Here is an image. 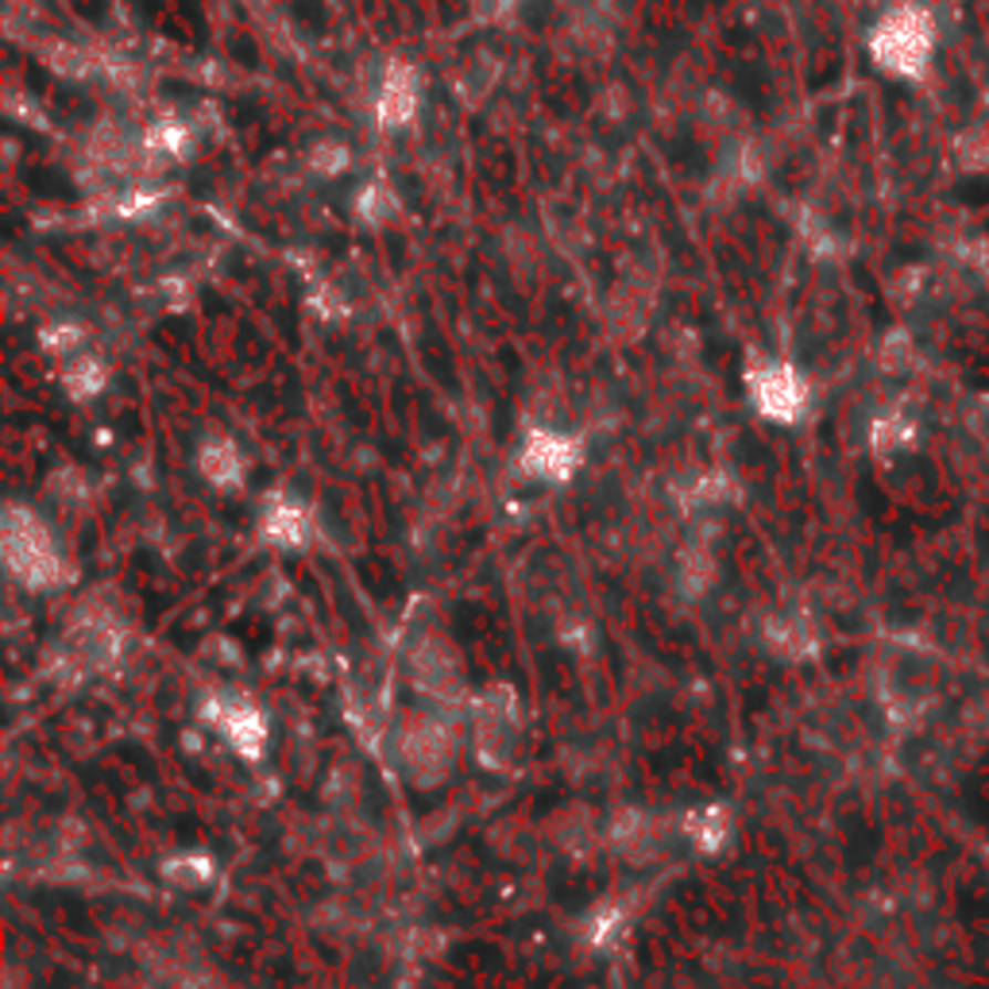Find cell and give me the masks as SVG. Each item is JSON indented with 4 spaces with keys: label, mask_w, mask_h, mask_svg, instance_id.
Returning <instances> with one entry per match:
<instances>
[{
    "label": "cell",
    "mask_w": 989,
    "mask_h": 989,
    "mask_svg": "<svg viewBox=\"0 0 989 989\" xmlns=\"http://www.w3.org/2000/svg\"><path fill=\"white\" fill-rule=\"evenodd\" d=\"M939 31L936 20L924 4H897L874 23L870 31V54H874L877 70L893 77H924L936 59Z\"/></svg>",
    "instance_id": "cell-1"
},
{
    "label": "cell",
    "mask_w": 989,
    "mask_h": 989,
    "mask_svg": "<svg viewBox=\"0 0 989 989\" xmlns=\"http://www.w3.org/2000/svg\"><path fill=\"white\" fill-rule=\"evenodd\" d=\"M4 561L12 576L28 587H51L66 576L46 525L23 507L4 510Z\"/></svg>",
    "instance_id": "cell-2"
},
{
    "label": "cell",
    "mask_w": 989,
    "mask_h": 989,
    "mask_svg": "<svg viewBox=\"0 0 989 989\" xmlns=\"http://www.w3.org/2000/svg\"><path fill=\"white\" fill-rule=\"evenodd\" d=\"M398 766L418 784H434L449 773L452 766V735L445 731L441 719L414 716L398 731Z\"/></svg>",
    "instance_id": "cell-3"
},
{
    "label": "cell",
    "mask_w": 989,
    "mask_h": 989,
    "mask_svg": "<svg viewBox=\"0 0 989 989\" xmlns=\"http://www.w3.org/2000/svg\"><path fill=\"white\" fill-rule=\"evenodd\" d=\"M746 387H750L758 414H766L769 421H797L808 410V383L800 379L797 367L781 364V360L753 364Z\"/></svg>",
    "instance_id": "cell-4"
},
{
    "label": "cell",
    "mask_w": 989,
    "mask_h": 989,
    "mask_svg": "<svg viewBox=\"0 0 989 989\" xmlns=\"http://www.w3.org/2000/svg\"><path fill=\"white\" fill-rule=\"evenodd\" d=\"M518 746V704L510 688H488L476 704V750L483 766H507Z\"/></svg>",
    "instance_id": "cell-5"
},
{
    "label": "cell",
    "mask_w": 989,
    "mask_h": 989,
    "mask_svg": "<svg viewBox=\"0 0 989 989\" xmlns=\"http://www.w3.org/2000/svg\"><path fill=\"white\" fill-rule=\"evenodd\" d=\"M584 465V449L576 437H564L556 429H530L522 445V468L538 480L564 483L580 472Z\"/></svg>",
    "instance_id": "cell-6"
},
{
    "label": "cell",
    "mask_w": 989,
    "mask_h": 989,
    "mask_svg": "<svg viewBox=\"0 0 989 989\" xmlns=\"http://www.w3.org/2000/svg\"><path fill=\"white\" fill-rule=\"evenodd\" d=\"M410 669H414V685L429 696V700L452 704L465 693V673H460V662L441 638H426L418 649L410 654Z\"/></svg>",
    "instance_id": "cell-7"
},
{
    "label": "cell",
    "mask_w": 989,
    "mask_h": 989,
    "mask_svg": "<svg viewBox=\"0 0 989 989\" xmlns=\"http://www.w3.org/2000/svg\"><path fill=\"white\" fill-rule=\"evenodd\" d=\"M421 105V82L410 62H391L383 70L379 93H375V121L383 132H398L418 116Z\"/></svg>",
    "instance_id": "cell-8"
},
{
    "label": "cell",
    "mask_w": 989,
    "mask_h": 989,
    "mask_svg": "<svg viewBox=\"0 0 989 989\" xmlns=\"http://www.w3.org/2000/svg\"><path fill=\"white\" fill-rule=\"evenodd\" d=\"M209 716H214V723L221 727L225 739L237 746L248 761H259V753L267 746V723L248 700H229L225 696V700L209 704Z\"/></svg>",
    "instance_id": "cell-9"
},
{
    "label": "cell",
    "mask_w": 989,
    "mask_h": 989,
    "mask_svg": "<svg viewBox=\"0 0 989 989\" xmlns=\"http://www.w3.org/2000/svg\"><path fill=\"white\" fill-rule=\"evenodd\" d=\"M66 649L74 654L77 669H105V665L116 662V654H121V631H116V623H108L105 615L85 618V623H77L74 631H70Z\"/></svg>",
    "instance_id": "cell-10"
},
{
    "label": "cell",
    "mask_w": 989,
    "mask_h": 989,
    "mask_svg": "<svg viewBox=\"0 0 989 989\" xmlns=\"http://www.w3.org/2000/svg\"><path fill=\"white\" fill-rule=\"evenodd\" d=\"M263 538L274 541V545H305L313 538V518L305 507L298 502H271L263 514Z\"/></svg>",
    "instance_id": "cell-11"
},
{
    "label": "cell",
    "mask_w": 989,
    "mask_h": 989,
    "mask_svg": "<svg viewBox=\"0 0 989 989\" xmlns=\"http://www.w3.org/2000/svg\"><path fill=\"white\" fill-rule=\"evenodd\" d=\"M240 472H244V457H240V449L232 441H225V437H209V441L201 445V476H206L209 483H217V488H237Z\"/></svg>",
    "instance_id": "cell-12"
},
{
    "label": "cell",
    "mask_w": 989,
    "mask_h": 989,
    "mask_svg": "<svg viewBox=\"0 0 989 989\" xmlns=\"http://www.w3.org/2000/svg\"><path fill=\"white\" fill-rule=\"evenodd\" d=\"M615 843L626 858L646 862V858H654L657 846H662V831H657L654 815H623V820L615 823Z\"/></svg>",
    "instance_id": "cell-13"
},
{
    "label": "cell",
    "mask_w": 989,
    "mask_h": 989,
    "mask_svg": "<svg viewBox=\"0 0 989 989\" xmlns=\"http://www.w3.org/2000/svg\"><path fill=\"white\" fill-rule=\"evenodd\" d=\"M685 835L693 839V846L700 854H716L719 846L727 843V831H731V823H727V812L723 808H696V812L685 815Z\"/></svg>",
    "instance_id": "cell-14"
},
{
    "label": "cell",
    "mask_w": 989,
    "mask_h": 989,
    "mask_svg": "<svg viewBox=\"0 0 989 989\" xmlns=\"http://www.w3.org/2000/svg\"><path fill=\"white\" fill-rule=\"evenodd\" d=\"M62 387L74 398H93L105 387V364L93 352H77L62 364Z\"/></svg>",
    "instance_id": "cell-15"
},
{
    "label": "cell",
    "mask_w": 989,
    "mask_h": 989,
    "mask_svg": "<svg viewBox=\"0 0 989 989\" xmlns=\"http://www.w3.org/2000/svg\"><path fill=\"white\" fill-rule=\"evenodd\" d=\"M618 931H623V908H618V905H607V908H600V913H595L592 920H587L584 939H587V947L603 951V947H615Z\"/></svg>",
    "instance_id": "cell-16"
},
{
    "label": "cell",
    "mask_w": 989,
    "mask_h": 989,
    "mask_svg": "<svg viewBox=\"0 0 989 989\" xmlns=\"http://www.w3.org/2000/svg\"><path fill=\"white\" fill-rule=\"evenodd\" d=\"M356 209H360L364 221H387V217L398 209V201H395V194H391L387 183H367L364 190H360V198H356Z\"/></svg>",
    "instance_id": "cell-17"
},
{
    "label": "cell",
    "mask_w": 989,
    "mask_h": 989,
    "mask_svg": "<svg viewBox=\"0 0 989 989\" xmlns=\"http://www.w3.org/2000/svg\"><path fill=\"white\" fill-rule=\"evenodd\" d=\"M163 874H167V882H175V885H206L209 874H214V862H209L206 854H183V858H170L167 866H163Z\"/></svg>",
    "instance_id": "cell-18"
},
{
    "label": "cell",
    "mask_w": 989,
    "mask_h": 989,
    "mask_svg": "<svg viewBox=\"0 0 989 989\" xmlns=\"http://www.w3.org/2000/svg\"><path fill=\"white\" fill-rule=\"evenodd\" d=\"M708 580H711V553L696 541V545H688L685 553H680V584L696 595Z\"/></svg>",
    "instance_id": "cell-19"
},
{
    "label": "cell",
    "mask_w": 989,
    "mask_h": 989,
    "mask_svg": "<svg viewBox=\"0 0 989 989\" xmlns=\"http://www.w3.org/2000/svg\"><path fill=\"white\" fill-rule=\"evenodd\" d=\"M43 348L51 352V356H62V360L77 356V352H82V329H77V325H54V329H46V333H43Z\"/></svg>",
    "instance_id": "cell-20"
},
{
    "label": "cell",
    "mask_w": 989,
    "mask_h": 989,
    "mask_svg": "<svg viewBox=\"0 0 989 989\" xmlns=\"http://www.w3.org/2000/svg\"><path fill=\"white\" fill-rule=\"evenodd\" d=\"M310 167L317 170V175H341L344 167H348V147L344 144H317L310 152Z\"/></svg>",
    "instance_id": "cell-21"
}]
</instances>
